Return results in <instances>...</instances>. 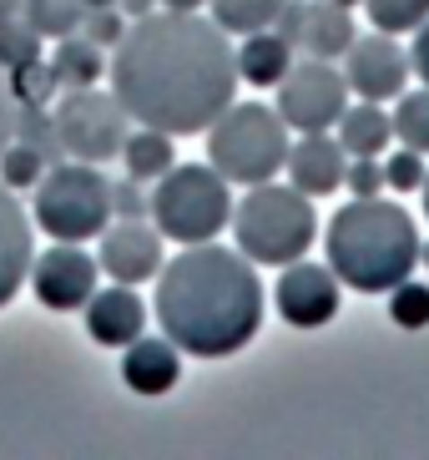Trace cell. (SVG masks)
Here are the masks:
<instances>
[{
    "label": "cell",
    "instance_id": "obj_1",
    "mask_svg": "<svg viewBox=\"0 0 429 460\" xmlns=\"http://www.w3.org/2000/svg\"><path fill=\"white\" fill-rule=\"evenodd\" d=\"M111 96L136 127L192 137L232 107L238 61L228 31L197 11H147L136 15L111 56Z\"/></svg>",
    "mask_w": 429,
    "mask_h": 460
},
{
    "label": "cell",
    "instance_id": "obj_2",
    "mask_svg": "<svg viewBox=\"0 0 429 460\" xmlns=\"http://www.w3.org/2000/svg\"><path fill=\"white\" fill-rule=\"evenodd\" d=\"M157 324L182 354L228 359L253 344L263 324V284L258 263L238 248L182 243L172 263L157 269Z\"/></svg>",
    "mask_w": 429,
    "mask_h": 460
},
{
    "label": "cell",
    "instance_id": "obj_3",
    "mask_svg": "<svg viewBox=\"0 0 429 460\" xmlns=\"http://www.w3.org/2000/svg\"><path fill=\"white\" fill-rule=\"evenodd\" d=\"M328 269L338 273V284L359 288V294H390L419 269V228L390 198H354L349 208H338L328 233Z\"/></svg>",
    "mask_w": 429,
    "mask_h": 460
},
{
    "label": "cell",
    "instance_id": "obj_4",
    "mask_svg": "<svg viewBox=\"0 0 429 460\" xmlns=\"http://www.w3.org/2000/svg\"><path fill=\"white\" fill-rule=\"evenodd\" d=\"M232 233H238V253L253 258L258 269H283L313 248V233H319V217L313 203L288 182H253L248 198L232 213Z\"/></svg>",
    "mask_w": 429,
    "mask_h": 460
},
{
    "label": "cell",
    "instance_id": "obj_5",
    "mask_svg": "<svg viewBox=\"0 0 429 460\" xmlns=\"http://www.w3.org/2000/svg\"><path fill=\"white\" fill-rule=\"evenodd\" d=\"M232 182L213 163H172L152 182V223L172 243H207L232 223Z\"/></svg>",
    "mask_w": 429,
    "mask_h": 460
},
{
    "label": "cell",
    "instance_id": "obj_6",
    "mask_svg": "<svg viewBox=\"0 0 429 460\" xmlns=\"http://www.w3.org/2000/svg\"><path fill=\"white\" fill-rule=\"evenodd\" d=\"M207 163L228 182H268L288 163V122L263 102H232L213 127H207Z\"/></svg>",
    "mask_w": 429,
    "mask_h": 460
},
{
    "label": "cell",
    "instance_id": "obj_7",
    "mask_svg": "<svg viewBox=\"0 0 429 460\" xmlns=\"http://www.w3.org/2000/svg\"><path fill=\"white\" fill-rule=\"evenodd\" d=\"M111 223V182L96 172V163L61 157L36 182V228L51 233L56 243H86L101 238Z\"/></svg>",
    "mask_w": 429,
    "mask_h": 460
},
{
    "label": "cell",
    "instance_id": "obj_8",
    "mask_svg": "<svg viewBox=\"0 0 429 460\" xmlns=\"http://www.w3.org/2000/svg\"><path fill=\"white\" fill-rule=\"evenodd\" d=\"M56 117V137H61V152L76 157V163H111L121 157V142H127V107H121L111 92H96V86H76V92L61 96Z\"/></svg>",
    "mask_w": 429,
    "mask_h": 460
},
{
    "label": "cell",
    "instance_id": "obj_9",
    "mask_svg": "<svg viewBox=\"0 0 429 460\" xmlns=\"http://www.w3.org/2000/svg\"><path fill=\"white\" fill-rule=\"evenodd\" d=\"M344 107H349V82L323 56L293 61L278 82V117L288 122V132H328Z\"/></svg>",
    "mask_w": 429,
    "mask_h": 460
},
{
    "label": "cell",
    "instance_id": "obj_10",
    "mask_svg": "<svg viewBox=\"0 0 429 460\" xmlns=\"http://www.w3.org/2000/svg\"><path fill=\"white\" fill-rule=\"evenodd\" d=\"M344 82L349 92H359V102H394L409 86V51L390 31L354 36V46L344 51Z\"/></svg>",
    "mask_w": 429,
    "mask_h": 460
},
{
    "label": "cell",
    "instance_id": "obj_11",
    "mask_svg": "<svg viewBox=\"0 0 429 460\" xmlns=\"http://www.w3.org/2000/svg\"><path fill=\"white\" fill-rule=\"evenodd\" d=\"M96 263L92 253H81L76 243H61V248H46L40 258H31V288L46 309L56 314H71V309H86V298L96 294Z\"/></svg>",
    "mask_w": 429,
    "mask_h": 460
},
{
    "label": "cell",
    "instance_id": "obj_12",
    "mask_svg": "<svg viewBox=\"0 0 429 460\" xmlns=\"http://www.w3.org/2000/svg\"><path fill=\"white\" fill-rule=\"evenodd\" d=\"M278 314L293 329H323L338 314V273L328 263L293 258L278 273Z\"/></svg>",
    "mask_w": 429,
    "mask_h": 460
},
{
    "label": "cell",
    "instance_id": "obj_13",
    "mask_svg": "<svg viewBox=\"0 0 429 460\" xmlns=\"http://www.w3.org/2000/svg\"><path fill=\"white\" fill-rule=\"evenodd\" d=\"M101 273H107L111 284H147L157 279L162 269V233L147 228L142 217H121L117 228H101V253H96Z\"/></svg>",
    "mask_w": 429,
    "mask_h": 460
},
{
    "label": "cell",
    "instance_id": "obj_14",
    "mask_svg": "<svg viewBox=\"0 0 429 460\" xmlns=\"http://www.w3.org/2000/svg\"><path fill=\"white\" fill-rule=\"evenodd\" d=\"M288 182H293L303 198H328V192L344 188V172H349V152L338 147V137L328 132H298V142H288Z\"/></svg>",
    "mask_w": 429,
    "mask_h": 460
},
{
    "label": "cell",
    "instance_id": "obj_15",
    "mask_svg": "<svg viewBox=\"0 0 429 460\" xmlns=\"http://www.w3.org/2000/svg\"><path fill=\"white\" fill-rule=\"evenodd\" d=\"M86 334H92L101 349H127L136 334H147V304L136 298L132 284L96 288V294L86 298Z\"/></svg>",
    "mask_w": 429,
    "mask_h": 460
},
{
    "label": "cell",
    "instance_id": "obj_16",
    "mask_svg": "<svg viewBox=\"0 0 429 460\" xmlns=\"http://www.w3.org/2000/svg\"><path fill=\"white\" fill-rule=\"evenodd\" d=\"M121 379H127V390L157 400V394H167L177 379H182V349H177L167 334L162 339L136 334L132 344H127V354H121Z\"/></svg>",
    "mask_w": 429,
    "mask_h": 460
},
{
    "label": "cell",
    "instance_id": "obj_17",
    "mask_svg": "<svg viewBox=\"0 0 429 460\" xmlns=\"http://www.w3.org/2000/svg\"><path fill=\"white\" fill-rule=\"evenodd\" d=\"M26 273H31V217L15 203V192L0 182V309L26 284Z\"/></svg>",
    "mask_w": 429,
    "mask_h": 460
},
{
    "label": "cell",
    "instance_id": "obj_18",
    "mask_svg": "<svg viewBox=\"0 0 429 460\" xmlns=\"http://www.w3.org/2000/svg\"><path fill=\"white\" fill-rule=\"evenodd\" d=\"M293 46H303L309 56H323V61L344 56L354 46V15H349V5H338V0H309V5H298Z\"/></svg>",
    "mask_w": 429,
    "mask_h": 460
},
{
    "label": "cell",
    "instance_id": "obj_19",
    "mask_svg": "<svg viewBox=\"0 0 429 460\" xmlns=\"http://www.w3.org/2000/svg\"><path fill=\"white\" fill-rule=\"evenodd\" d=\"M238 61V82L248 86H278L293 66V41L283 36V31H253V36H242V46L232 51Z\"/></svg>",
    "mask_w": 429,
    "mask_h": 460
},
{
    "label": "cell",
    "instance_id": "obj_20",
    "mask_svg": "<svg viewBox=\"0 0 429 460\" xmlns=\"http://www.w3.org/2000/svg\"><path fill=\"white\" fill-rule=\"evenodd\" d=\"M338 147L349 157H379V152L394 142V127H390V111L384 102H359V107H344L338 117Z\"/></svg>",
    "mask_w": 429,
    "mask_h": 460
},
{
    "label": "cell",
    "instance_id": "obj_21",
    "mask_svg": "<svg viewBox=\"0 0 429 460\" xmlns=\"http://www.w3.org/2000/svg\"><path fill=\"white\" fill-rule=\"evenodd\" d=\"M46 61H51L56 86H66V92H76V86H96V82H101V71H107V56H101V46L86 41L81 31L61 36V41H56V51L46 56Z\"/></svg>",
    "mask_w": 429,
    "mask_h": 460
},
{
    "label": "cell",
    "instance_id": "obj_22",
    "mask_svg": "<svg viewBox=\"0 0 429 460\" xmlns=\"http://www.w3.org/2000/svg\"><path fill=\"white\" fill-rule=\"evenodd\" d=\"M121 163H127V177H136V182H157V177L177 163L172 132H157V127H136V132H127V142H121Z\"/></svg>",
    "mask_w": 429,
    "mask_h": 460
},
{
    "label": "cell",
    "instance_id": "obj_23",
    "mask_svg": "<svg viewBox=\"0 0 429 460\" xmlns=\"http://www.w3.org/2000/svg\"><path fill=\"white\" fill-rule=\"evenodd\" d=\"M207 5H213V21L228 36H253V31L278 26V15L288 0H207Z\"/></svg>",
    "mask_w": 429,
    "mask_h": 460
},
{
    "label": "cell",
    "instance_id": "obj_24",
    "mask_svg": "<svg viewBox=\"0 0 429 460\" xmlns=\"http://www.w3.org/2000/svg\"><path fill=\"white\" fill-rule=\"evenodd\" d=\"M81 15H86L81 0H21V21L40 41H61V36L81 31Z\"/></svg>",
    "mask_w": 429,
    "mask_h": 460
},
{
    "label": "cell",
    "instance_id": "obj_25",
    "mask_svg": "<svg viewBox=\"0 0 429 460\" xmlns=\"http://www.w3.org/2000/svg\"><path fill=\"white\" fill-rule=\"evenodd\" d=\"M394 102H399L394 117H390L394 137H399L404 147H415V152L429 157V86H419V92H399Z\"/></svg>",
    "mask_w": 429,
    "mask_h": 460
},
{
    "label": "cell",
    "instance_id": "obj_26",
    "mask_svg": "<svg viewBox=\"0 0 429 460\" xmlns=\"http://www.w3.org/2000/svg\"><path fill=\"white\" fill-rule=\"evenodd\" d=\"M15 142L36 147L46 163H61V137H56V117H46V107H31V102H15Z\"/></svg>",
    "mask_w": 429,
    "mask_h": 460
},
{
    "label": "cell",
    "instance_id": "obj_27",
    "mask_svg": "<svg viewBox=\"0 0 429 460\" xmlns=\"http://www.w3.org/2000/svg\"><path fill=\"white\" fill-rule=\"evenodd\" d=\"M363 11H369L374 31L404 36V31H419L429 21V0H363Z\"/></svg>",
    "mask_w": 429,
    "mask_h": 460
},
{
    "label": "cell",
    "instance_id": "obj_28",
    "mask_svg": "<svg viewBox=\"0 0 429 460\" xmlns=\"http://www.w3.org/2000/svg\"><path fill=\"white\" fill-rule=\"evenodd\" d=\"M46 157H40L36 147H26V142H5V147H0V182H5V188L11 192H21V188H36L40 182V172H46Z\"/></svg>",
    "mask_w": 429,
    "mask_h": 460
},
{
    "label": "cell",
    "instance_id": "obj_29",
    "mask_svg": "<svg viewBox=\"0 0 429 460\" xmlns=\"http://www.w3.org/2000/svg\"><path fill=\"white\" fill-rule=\"evenodd\" d=\"M390 319L399 329H429V284H415V279H404V284L390 288Z\"/></svg>",
    "mask_w": 429,
    "mask_h": 460
},
{
    "label": "cell",
    "instance_id": "obj_30",
    "mask_svg": "<svg viewBox=\"0 0 429 460\" xmlns=\"http://www.w3.org/2000/svg\"><path fill=\"white\" fill-rule=\"evenodd\" d=\"M11 76V96L15 102H31V107H46L51 102V92H56V76H51V61L40 56V61H26V66H15V71H5Z\"/></svg>",
    "mask_w": 429,
    "mask_h": 460
},
{
    "label": "cell",
    "instance_id": "obj_31",
    "mask_svg": "<svg viewBox=\"0 0 429 460\" xmlns=\"http://www.w3.org/2000/svg\"><path fill=\"white\" fill-rule=\"evenodd\" d=\"M26 61H40V36L21 15H11V21H0V66L15 71V66H26Z\"/></svg>",
    "mask_w": 429,
    "mask_h": 460
},
{
    "label": "cell",
    "instance_id": "obj_32",
    "mask_svg": "<svg viewBox=\"0 0 429 460\" xmlns=\"http://www.w3.org/2000/svg\"><path fill=\"white\" fill-rule=\"evenodd\" d=\"M425 152H415V147H404V152H394L390 163H384V188H394V192H419L425 188Z\"/></svg>",
    "mask_w": 429,
    "mask_h": 460
},
{
    "label": "cell",
    "instance_id": "obj_33",
    "mask_svg": "<svg viewBox=\"0 0 429 460\" xmlns=\"http://www.w3.org/2000/svg\"><path fill=\"white\" fill-rule=\"evenodd\" d=\"M81 36L96 46H117L127 36V21H121V5H101V11H86L81 15Z\"/></svg>",
    "mask_w": 429,
    "mask_h": 460
},
{
    "label": "cell",
    "instance_id": "obj_34",
    "mask_svg": "<svg viewBox=\"0 0 429 460\" xmlns=\"http://www.w3.org/2000/svg\"><path fill=\"white\" fill-rule=\"evenodd\" d=\"M142 188H147V182H136V177L111 182V213H117V217H147L152 213V198Z\"/></svg>",
    "mask_w": 429,
    "mask_h": 460
},
{
    "label": "cell",
    "instance_id": "obj_35",
    "mask_svg": "<svg viewBox=\"0 0 429 460\" xmlns=\"http://www.w3.org/2000/svg\"><path fill=\"white\" fill-rule=\"evenodd\" d=\"M344 182L354 188V198H374V192L384 188V163H379V157H349Z\"/></svg>",
    "mask_w": 429,
    "mask_h": 460
},
{
    "label": "cell",
    "instance_id": "obj_36",
    "mask_svg": "<svg viewBox=\"0 0 429 460\" xmlns=\"http://www.w3.org/2000/svg\"><path fill=\"white\" fill-rule=\"evenodd\" d=\"M409 71L429 86V21L415 31V46H409Z\"/></svg>",
    "mask_w": 429,
    "mask_h": 460
},
{
    "label": "cell",
    "instance_id": "obj_37",
    "mask_svg": "<svg viewBox=\"0 0 429 460\" xmlns=\"http://www.w3.org/2000/svg\"><path fill=\"white\" fill-rule=\"evenodd\" d=\"M15 137V96H11V86L0 82V147Z\"/></svg>",
    "mask_w": 429,
    "mask_h": 460
},
{
    "label": "cell",
    "instance_id": "obj_38",
    "mask_svg": "<svg viewBox=\"0 0 429 460\" xmlns=\"http://www.w3.org/2000/svg\"><path fill=\"white\" fill-rule=\"evenodd\" d=\"M117 5H121L127 15H132V21H136V15H147L152 5H157V0H117Z\"/></svg>",
    "mask_w": 429,
    "mask_h": 460
},
{
    "label": "cell",
    "instance_id": "obj_39",
    "mask_svg": "<svg viewBox=\"0 0 429 460\" xmlns=\"http://www.w3.org/2000/svg\"><path fill=\"white\" fill-rule=\"evenodd\" d=\"M162 11H197V5H207V0H157Z\"/></svg>",
    "mask_w": 429,
    "mask_h": 460
},
{
    "label": "cell",
    "instance_id": "obj_40",
    "mask_svg": "<svg viewBox=\"0 0 429 460\" xmlns=\"http://www.w3.org/2000/svg\"><path fill=\"white\" fill-rule=\"evenodd\" d=\"M11 15H21V0H0V21H11Z\"/></svg>",
    "mask_w": 429,
    "mask_h": 460
},
{
    "label": "cell",
    "instance_id": "obj_41",
    "mask_svg": "<svg viewBox=\"0 0 429 460\" xmlns=\"http://www.w3.org/2000/svg\"><path fill=\"white\" fill-rule=\"evenodd\" d=\"M81 5H86V11H101V5H117V0H81Z\"/></svg>",
    "mask_w": 429,
    "mask_h": 460
},
{
    "label": "cell",
    "instance_id": "obj_42",
    "mask_svg": "<svg viewBox=\"0 0 429 460\" xmlns=\"http://www.w3.org/2000/svg\"><path fill=\"white\" fill-rule=\"evenodd\" d=\"M419 192H425V217H429V172H425V188H419Z\"/></svg>",
    "mask_w": 429,
    "mask_h": 460
},
{
    "label": "cell",
    "instance_id": "obj_43",
    "mask_svg": "<svg viewBox=\"0 0 429 460\" xmlns=\"http://www.w3.org/2000/svg\"><path fill=\"white\" fill-rule=\"evenodd\" d=\"M419 263H429V248L425 243H419Z\"/></svg>",
    "mask_w": 429,
    "mask_h": 460
},
{
    "label": "cell",
    "instance_id": "obj_44",
    "mask_svg": "<svg viewBox=\"0 0 429 460\" xmlns=\"http://www.w3.org/2000/svg\"><path fill=\"white\" fill-rule=\"evenodd\" d=\"M338 5H359V0H338Z\"/></svg>",
    "mask_w": 429,
    "mask_h": 460
}]
</instances>
